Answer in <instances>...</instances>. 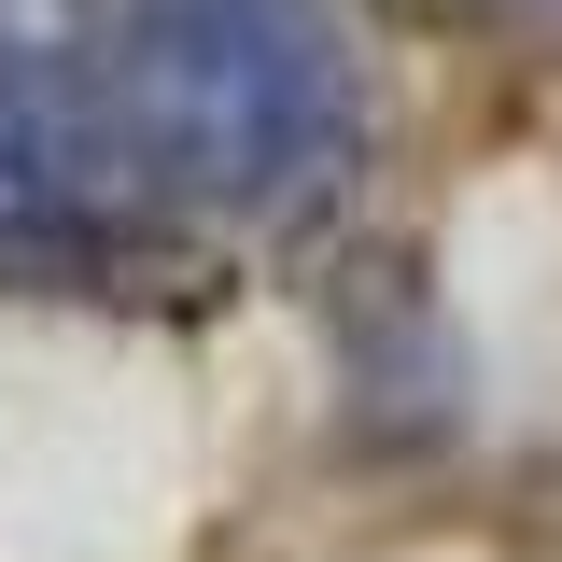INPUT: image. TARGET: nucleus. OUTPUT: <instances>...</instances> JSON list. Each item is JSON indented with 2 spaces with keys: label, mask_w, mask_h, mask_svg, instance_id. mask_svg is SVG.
<instances>
[{
  "label": "nucleus",
  "mask_w": 562,
  "mask_h": 562,
  "mask_svg": "<svg viewBox=\"0 0 562 562\" xmlns=\"http://www.w3.org/2000/svg\"><path fill=\"white\" fill-rule=\"evenodd\" d=\"M113 70L140 169L183 211H295L351 169V57L324 0H127Z\"/></svg>",
  "instance_id": "nucleus-1"
},
{
  "label": "nucleus",
  "mask_w": 562,
  "mask_h": 562,
  "mask_svg": "<svg viewBox=\"0 0 562 562\" xmlns=\"http://www.w3.org/2000/svg\"><path fill=\"white\" fill-rule=\"evenodd\" d=\"M113 169H140L127 70L70 0L0 14V268H70L113 239Z\"/></svg>",
  "instance_id": "nucleus-2"
}]
</instances>
